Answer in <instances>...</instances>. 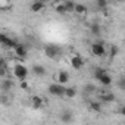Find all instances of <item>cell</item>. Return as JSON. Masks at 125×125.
<instances>
[{
  "mask_svg": "<svg viewBox=\"0 0 125 125\" xmlns=\"http://www.w3.org/2000/svg\"><path fill=\"white\" fill-rule=\"evenodd\" d=\"M90 109L94 112H102V103L100 102H90Z\"/></svg>",
  "mask_w": 125,
  "mask_h": 125,
  "instance_id": "obj_14",
  "label": "cell"
},
{
  "mask_svg": "<svg viewBox=\"0 0 125 125\" xmlns=\"http://www.w3.org/2000/svg\"><path fill=\"white\" fill-rule=\"evenodd\" d=\"M32 72H34L35 75H38V77H43V75L46 74V69H44V66H41V65H34V66H32Z\"/></svg>",
  "mask_w": 125,
  "mask_h": 125,
  "instance_id": "obj_11",
  "label": "cell"
},
{
  "mask_svg": "<svg viewBox=\"0 0 125 125\" xmlns=\"http://www.w3.org/2000/svg\"><path fill=\"white\" fill-rule=\"evenodd\" d=\"M116 54H118V47H115V46H113V47L110 49V56L113 57V56H116Z\"/></svg>",
  "mask_w": 125,
  "mask_h": 125,
  "instance_id": "obj_23",
  "label": "cell"
},
{
  "mask_svg": "<svg viewBox=\"0 0 125 125\" xmlns=\"http://www.w3.org/2000/svg\"><path fill=\"white\" fill-rule=\"evenodd\" d=\"M54 2H56V3H60V2H63V0H54Z\"/></svg>",
  "mask_w": 125,
  "mask_h": 125,
  "instance_id": "obj_27",
  "label": "cell"
},
{
  "mask_svg": "<svg viewBox=\"0 0 125 125\" xmlns=\"http://www.w3.org/2000/svg\"><path fill=\"white\" fill-rule=\"evenodd\" d=\"M97 6H99L100 9H106V6H107V0H97Z\"/></svg>",
  "mask_w": 125,
  "mask_h": 125,
  "instance_id": "obj_21",
  "label": "cell"
},
{
  "mask_svg": "<svg viewBox=\"0 0 125 125\" xmlns=\"http://www.w3.org/2000/svg\"><path fill=\"white\" fill-rule=\"evenodd\" d=\"M21 87H22V88H27V87H28V84L25 83V80H22V83H21Z\"/></svg>",
  "mask_w": 125,
  "mask_h": 125,
  "instance_id": "obj_25",
  "label": "cell"
},
{
  "mask_svg": "<svg viewBox=\"0 0 125 125\" xmlns=\"http://www.w3.org/2000/svg\"><path fill=\"white\" fill-rule=\"evenodd\" d=\"M43 8H44L43 0H35V2L31 5V10H32V12H41Z\"/></svg>",
  "mask_w": 125,
  "mask_h": 125,
  "instance_id": "obj_10",
  "label": "cell"
},
{
  "mask_svg": "<svg viewBox=\"0 0 125 125\" xmlns=\"http://www.w3.org/2000/svg\"><path fill=\"white\" fill-rule=\"evenodd\" d=\"M121 115H122V116H125V104L121 107Z\"/></svg>",
  "mask_w": 125,
  "mask_h": 125,
  "instance_id": "obj_26",
  "label": "cell"
},
{
  "mask_svg": "<svg viewBox=\"0 0 125 125\" xmlns=\"http://www.w3.org/2000/svg\"><path fill=\"white\" fill-rule=\"evenodd\" d=\"M116 2H124V0H116Z\"/></svg>",
  "mask_w": 125,
  "mask_h": 125,
  "instance_id": "obj_28",
  "label": "cell"
},
{
  "mask_svg": "<svg viewBox=\"0 0 125 125\" xmlns=\"http://www.w3.org/2000/svg\"><path fill=\"white\" fill-rule=\"evenodd\" d=\"M94 78H96L99 83H102L103 85H106V87H109V85L112 84V77H110L109 72H107L106 69H103V68H96V69H94Z\"/></svg>",
  "mask_w": 125,
  "mask_h": 125,
  "instance_id": "obj_1",
  "label": "cell"
},
{
  "mask_svg": "<svg viewBox=\"0 0 125 125\" xmlns=\"http://www.w3.org/2000/svg\"><path fill=\"white\" fill-rule=\"evenodd\" d=\"M13 50H15V54H16L18 57H25V56H27V47H25L24 44H21V43H18Z\"/></svg>",
  "mask_w": 125,
  "mask_h": 125,
  "instance_id": "obj_8",
  "label": "cell"
},
{
  "mask_svg": "<svg viewBox=\"0 0 125 125\" xmlns=\"http://www.w3.org/2000/svg\"><path fill=\"white\" fill-rule=\"evenodd\" d=\"M71 66L74 69H81L84 66V59L80 56V54H74L71 57Z\"/></svg>",
  "mask_w": 125,
  "mask_h": 125,
  "instance_id": "obj_6",
  "label": "cell"
},
{
  "mask_svg": "<svg viewBox=\"0 0 125 125\" xmlns=\"http://www.w3.org/2000/svg\"><path fill=\"white\" fill-rule=\"evenodd\" d=\"M10 88H12V81H10V80H3V83H2V90L8 91V90H10Z\"/></svg>",
  "mask_w": 125,
  "mask_h": 125,
  "instance_id": "obj_19",
  "label": "cell"
},
{
  "mask_svg": "<svg viewBox=\"0 0 125 125\" xmlns=\"http://www.w3.org/2000/svg\"><path fill=\"white\" fill-rule=\"evenodd\" d=\"M124 80H125V77H124Z\"/></svg>",
  "mask_w": 125,
  "mask_h": 125,
  "instance_id": "obj_29",
  "label": "cell"
},
{
  "mask_svg": "<svg viewBox=\"0 0 125 125\" xmlns=\"http://www.w3.org/2000/svg\"><path fill=\"white\" fill-rule=\"evenodd\" d=\"M85 12H87V8H85L84 5L78 3V5L75 6V13H78V15H84Z\"/></svg>",
  "mask_w": 125,
  "mask_h": 125,
  "instance_id": "obj_16",
  "label": "cell"
},
{
  "mask_svg": "<svg viewBox=\"0 0 125 125\" xmlns=\"http://www.w3.org/2000/svg\"><path fill=\"white\" fill-rule=\"evenodd\" d=\"M0 41H2L3 46H6V47H12V49H15V46L18 44L13 38H9L6 34H2V35H0Z\"/></svg>",
  "mask_w": 125,
  "mask_h": 125,
  "instance_id": "obj_7",
  "label": "cell"
},
{
  "mask_svg": "<svg viewBox=\"0 0 125 125\" xmlns=\"http://www.w3.org/2000/svg\"><path fill=\"white\" fill-rule=\"evenodd\" d=\"M65 90H66V87H63V84H60V83L52 84L49 87V93L53 96H65Z\"/></svg>",
  "mask_w": 125,
  "mask_h": 125,
  "instance_id": "obj_3",
  "label": "cell"
},
{
  "mask_svg": "<svg viewBox=\"0 0 125 125\" xmlns=\"http://www.w3.org/2000/svg\"><path fill=\"white\" fill-rule=\"evenodd\" d=\"M91 52H93V54L97 56V57H102V56L106 54V49H104V46H103L102 43H93Z\"/></svg>",
  "mask_w": 125,
  "mask_h": 125,
  "instance_id": "obj_5",
  "label": "cell"
},
{
  "mask_svg": "<svg viewBox=\"0 0 125 125\" xmlns=\"http://www.w3.org/2000/svg\"><path fill=\"white\" fill-rule=\"evenodd\" d=\"M75 6H77V3H74V2H66L65 3V8H66V12L69 13V12H75Z\"/></svg>",
  "mask_w": 125,
  "mask_h": 125,
  "instance_id": "obj_18",
  "label": "cell"
},
{
  "mask_svg": "<svg viewBox=\"0 0 125 125\" xmlns=\"http://www.w3.org/2000/svg\"><path fill=\"white\" fill-rule=\"evenodd\" d=\"M85 88H87V91H88V93H91V91H94V90H96V88H94V85H91V84H90V85H87Z\"/></svg>",
  "mask_w": 125,
  "mask_h": 125,
  "instance_id": "obj_24",
  "label": "cell"
},
{
  "mask_svg": "<svg viewBox=\"0 0 125 125\" xmlns=\"http://www.w3.org/2000/svg\"><path fill=\"white\" fill-rule=\"evenodd\" d=\"M13 77L15 78H18V80H25L27 77H28V69H27V66H24V65H21V63H18V65H15V68H13Z\"/></svg>",
  "mask_w": 125,
  "mask_h": 125,
  "instance_id": "obj_2",
  "label": "cell"
},
{
  "mask_svg": "<svg viewBox=\"0 0 125 125\" xmlns=\"http://www.w3.org/2000/svg\"><path fill=\"white\" fill-rule=\"evenodd\" d=\"M91 32H93V34H99V32H100V27H99L97 24H94V25L91 27Z\"/></svg>",
  "mask_w": 125,
  "mask_h": 125,
  "instance_id": "obj_22",
  "label": "cell"
},
{
  "mask_svg": "<svg viewBox=\"0 0 125 125\" xmlns=\"http://www.w3.org/2000/svg\"><path fill=\"white\" fill-rule=\"evenodd\" d=\"M75 94H77V90L74 87H66V90H65V96L66 97L72 99V97H75Z\"/></svg>",
  "mask_w": 125,
  "mask_h": 125,
  "instance_id": "obj_15",
  "label": "cell"
},
{
  "mask_svg": "<svg viewBox=\"0 0 125 125\" xmlns=\"http://www.w3.org/2000/svg\"><path fill=\"white\" fill-rule=\"evenodd\" d=\"M68 81H69V74H68V72L60 71V72L57 74V83H60V84H66Z\"/></svg>",
  "mask_w": 125,
  "mask_h": 125,
  "instance_id": "obj_9",
  "label": "cell"
},
{
  "mask_svg": "<svg viewBox=\"0 0 125 125\" xmlns=\"http://www.w3.org/2000/svg\"><path fill=\"white\" fill-rule=\"evenodd\" d=\"M44 52H46L47 57H50V59H54L56 56L60 54V49H59L57 46H54V44H49V46H46Z\"/></svg>",
  "mask_w": 125,
  "mask_h": 125,
  "instance_id": "obj_4",
  "label": "cell"
},
{
  "mask_svg": "<svg viewBox=\"0 0 125 125\" xmlns=\"http://www.w3.org/2000/svg\"><path fill=\"white\" fill-rule=\"evenodd\" d=\"M100 99H102V102L109 103V102H113V100H115V94H112V93H103V94L100 96Z\"/></svg>",
  "mask_w": 125,
  "mask_h": 125,
  "instance_id": "obj_12",
  "label": "cell"
},
{
  "mask_svg": "<svg viewBox=\"0 0 125 125\" xmlns=\"http://www.w3.org/2000/svg\"><path fill=\"white\" fill-rule=\"evenodd\" d=\"M54 10H56L57 13H60V15H65V13H68V12H66V8H65V5H60V3L56 6V9H54Z\"/></svg>",
  "mask_w": 125,
  "mask_h": 125,
  "instance_id": "obj_20",
  "label": "cell"
},
{
  "mask_svg": "<svg viewBox=\"0 0 125 125\" xmlns=\"http://www.w3.org/2000/svg\"><path fill=\"white\" fill-rule=\"evenodd\" d=\"M60 119L63 121V122H71L72 121V113L71 112H63L62 116H60Z\"/></svg>",
  "mask_w": 125,
  "mask_h": 125,
  "instance_id": "obj_17",
  "label": "cell"
},
{
  "mask_svg": "<svg viewBox=\"0 0 125 125\" xmlns=\"http://www.w3.org/2000/svg\"><path fill=\"white\" fill-rule=\"evenodd\" d=\"M31 102H32V106H34L35 109L41 107V104H43V99H41L40 96H34V97L31 99Z\"/></svg>",
  "mask_w": 125,
  "mask_h": 125,
  "instance_id": "obj_13",
  "label": "cell"
}]
</instances>
